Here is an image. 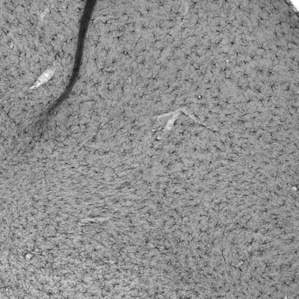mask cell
I'll return each instance as SVG.
<instances>
[{
  "mask_svg": "<svg viewBox=\"0 0 299 299\" xmlns=\"http://www.w3.org/2000/svg\"><path fill=\"white\" fill-rule=\"evenodd\" d=\"M52 74H53V73L50 70H49V71L45 72L39 78L38 84H41V82L47 81L52 76Z\"/></svg>",
  "mask_w": 299,
  "mask_h": 299,
  "instance_id": "cell-1",
  "label": "cell"
}]
</instances>
